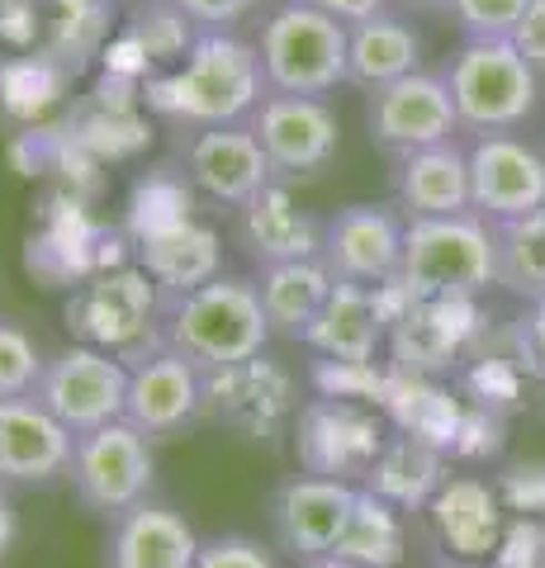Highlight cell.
<instances>
[{"label": "cell", "mask_w": 545, "mask_h": 568, "mask_svg": "<svg viewBox=\"0 0 545 568\" xmlns=\"http://www.w3.org/2000/svg\"><path fill=\"white\" fill-rule=\"evenodd\" d=\"M204 407V375L185 355L157 342V351L129 365V422L143 436H171L190 426Z\"/></svg>", "instance_id": "obj_17"}, {"label": "cell", "mask_w": 545, "mask_h": 568, "mask_svg": "<svg viewBox=\"0 0 545 568\" xmlns=\"http://www.w3.org/2000/svg\"><path fill=\"white\" fill-rule=\"evenodd\" d=\"M503 507L517 511V517H541L545 521V459H526V465H513L498 478Z\"/></svg>", "instance_id": "obj_34"}, {"label": "cell", "mask_w": 545, "mask_h": 568, "mask_svg": "<svg viewBox=\"0 0 545 568\" xmlns=\"http://www.w3.org/2000/svg\"><path fill=\"white\" fill-rule=\"evenodd\" d=\"M384 446H390L384 422L351 398H319L299 417V459H304L309 474L356 484V478H371Z\"/></svg>", "instance_id": "obj_13"}, {"label": "cell", "mask_w": 545, "mask_h": 568, "mask_svg": "<svg viewBox=\"0 0 545 568\" xmlns=\"http://www.w3.org/2000/svg\"><path fill=\"white\" fill-rule=\"evenodd\" d=\"M532 0H455L451 20L465 39H513Z\"/></svg>", "instance_id": "obj_32"}, {"label": "cell", "mask_w": 545, "mask_h": 568, "mask_svg": "<svg viewBox=\"0 0 545 568\" xmlns=\"http://www.w3.org/2000/svg\"><path fill=\"white\" fill-rule=\"evenodd\" d=\"M398 284L408 298H480L498 284L494 223L480 213L408 219Z\"/></svg>", "instance_id": "obj_3"}, {"label": "cell", "mask_w": 545, "mask_h": 568, "mask_svg": "<svg viewBox=\"0 0 545 568\" xmlns=\"http://www.w3.org/2000/svg\"><path fill=\"white\" fill-rule=\"evenodd\" d=\"M275 336L261 290L242 275H214L195 290L166 294L157 342L185 355L200 375H228L252 365Z\"/></svg>", "instance_id": "obj_2"}, {"label": "cell", "mask_w": 545, "mask_h": 568, "mask_svg": "<svg viewBox=\"0 0 545 568\" xmlns=\"http://www.w3.org/2000/svg\"><path fill=\"white\" fill-rule=\"evenodd\" d=\"M513 43H517L522 58L541 71V81H545V0H532V6H526L522 24L513 33Z\"/></svg>", "instance_id": "obj_38"}, {"label": "cell", "mask_w": 545, "mask_h": 568, "mask_svg": "<svg viewBox=\"0 0 545 568\" xmlns=\"http://www.w3.org/2000/svg\"><path fill=\"white\" fill-rule=\"evenodd\" d=\"M361 503V484L327 474H299L285 478L271 493V536L280 549H290L299 564L337 555L351 517Z\"/></svg>", "instance_id": "obj_8"}, {"label": "cell", "mask_w": 545, "mask_h": 568, "mask_svg": "<svg viewBox=\"0 0 545 568\" xmlns=\"http://www.w3.org/2000/svg\"><path fill=\"white\" fill-rule=\"evenodd\" d=\"M304 568H361V564H351V559H342V555H323V559H309Z\"/></svg>", "instance_id": "obj_42"}, {"label": "cell", "mask_w": 545, "mask_h": 568, "mask_svg": "<svg viewBox=\"0 0 545 568\" xmlns=\"http://www.w3.org/2000/svg\"><path fill=\"white\" fill-rule=\"evenodd\" d=\"M48 365V355L39 351V342L10 317H0V398H24L33 394Z\"/></svg>", "instance_id": "obj_30"}, {"label": "cell", "mask_w": 545, "mask_h": 568, "mask_svg": "<svg viewBox=\"0 0 545 568\" xmlns=\"http://www.w3.org/2000/svg\"><path fill=\"white\" fill-rule=\"evenodd\" d=\"M200 536L162 503L119 511L104 536V568H195Z\"/></svg>", "instance_id": "obj_19"}, {"label": "cell", "mask_w": 545, "mask_h": 568, "mask_svg": "<svg viewBox=\"0 0 545 568\" xmlns=\"http://www.w3.org/2000/svg\"><path fill=\"white\" fill-rule=\"evenodd\" d=\"M498 246V284L507 294L541 304L545 298V204L522 213V219L494 223Z\"/></svg>", "instance_id": "obj_27"}, {"label": "cell", "mask_w": 545, "mask_h": 568, "mask_svg": "<svg viewBox=\"0 0 545 568\" xmlns=\"http://www.w3.org/2000/svg\"><path fill=\"white\" fill-rule=\"evenodd\" d=\"M346 48L351 24L332 20L309 0H285L261 24L256 58L266 71L271 95H327L346 85Z\"/></svg>", "instance_id": "obj_5"}, {"label": "cell", "mask_w": 545, "mask_h": 568, "mask_svg": "<svg viewBox=\"0 0 545 568\" xmlns=\"http://www.w3.org/2000/svg\"><path fill=\"white\" fill-rule=\"evenodd\" d=\"M143 265L152 280H162L171 294L181 290H195V284L223 275L219 271V242L214 233L204 227H190V223H175L166 233H157L143 242Z\"/></svg>", "instance_id": "obj_26"}, {"label": "cell", "mask_w": 545, "mask_h": 568, "mask_svg": "<svg viewBox=\"0 0 545 568\" xmlns=\"http://www.w3.org/2000/svg\"><path fill=\"white\" fill-rule=\"evenodd\" d=\"M480 336V298H408L390 323V361L394 375L436 379L465 361Z\"/></svg>", "instance_id": "obj_10"}, {"label": "cell", "mask_w": 545, "mask_h": 568, "mask_svg": "<svg viewBox=\"0 0 545 568\" xmlns=\"http://www.w3.org/2000/svg\"><path fill=\"white\" fill-rule=\"evenodd\" d=\"M470 194L488 223L522 219L545 204V152L517 133H480L470 142Z\"/></svg>", "instance_id": "obj_14"}, {"label": "cell", "mask_w": 545, "mask_h": 568, "mask_svg": "<svg viewBox=\"0 0 545 568\" xmlns=\"http://www.w3.org/2000/svg\"><path fill=\"white\" fill-rule=\"evenodd\" d=\"M248 213V246L261 265H275V261H304V256H319L323 252V223L304 219L285 190L271 185L256 204L242 209Z\"/></svg>", "instance_id": "obj_25"}, {"label": "cell", "mask_w": 545, "mask_h": 568, "mask_svg": "<svg viewBox=\"0 0 545 568\" xmlns=\"http://www.w3.org/2000/svg\"><path fill=\"white\" fill-rule=\"evenodd\" d=\"M390 342V313L380 290L337 284L304 332V346L332 365H375V351Z\"/></svg>", "instance_id": "obj_18"}, {"label": "cell", "mask_w": 545, "mask_h": 568, "mask_svg": "<svg viewBox=\"0 0 545 568\" xmlns=\"http://www.w3.org/2000/svg\"><path fill=\"white\" fill-rule=\"evenodd\" d=\"M152 436H143L129 417L104 422L95 432L72 436V465H67V484H72L77 503L95 517L114 521L119 511L148 503L152 488Z\"/></svg>", "instance_id": "obj_6"}, {"label": "cell", "mask_w": 545, "mask_h": 568, "mask_svg": "<svg viewBox=\"0 0 545 568\" xmlns=\"http://www.w3.org/2000/svg\"><path fill=\"white\" fill-rule=\"evenodd\" d=\"M432 521H436V536H442L455 555L465 559H480V555H494L498 540H503V493L488 488L484 478H446V488L432 497Z\"/></svg>", "instance_id": "obj_22"}, {"label": "cell", "mask_w": 545, "mask_h": 568, "mask_svg": "<svg viewBox=\"0 0 545 568\" xmlns=\"http://www.w3.org/2000/svg\"><path fill=\"white\" fill-rule=\"evenodd\" d=\"M337 555L361 564V568H394L403 559V517L394 503H384L380 493L361 488L356 517H351Z\"/></svg>", "instance_id": "obj_29"}, {"label": "cell", "mask_w": 545, "mask_h": 568, "mask_svg": "<svg viewBox=\"0 0 545 568\" xmlns=\"http://www.w3.org/2000/svg\"><path fill=\"white\" fill-rule=\"evenodd\" d=\"M513 361L532 379L545 384V298L541 304H526V313L513 323Z\"/></svg>", "instance_id": "obj_36"}, {"label": "cell", "mask_w": 545, "mask_h": 568, "mask_svg": "<svg viewBox=\"0 0 545 568\" xmlns=\"http://www.w3.org/2000/svg\"><path fill=\"white\" fill-rule=\"evenodd\" d=\"M14 536H20V517H14V503H10V488L0 484V559L10 555Z\"/></svg>", "instance_id": "obj_40"}, {"label": "cell", "mask_w": 545, "mask_h": 568, "mask_svg": "<svg viewBox=\"0 0 545 568\" xmlns=\"http://www.w3.org/2000/svg\"><path fill=\"white\" fill-rule=\"evenodd\" d=\"M77 317H81V332L91 336V346L100 342L104 332V317H114V346L129 342L148 327L152 317V290L138 275H114V280H95L91 290L77 298Z\"/></svg>", "instance_id": "obj_28"}, {"label": "cell", "mask_w": 545, "mask_h": 568, "mask_svg": "<svg viewBox=\"0 0 545 568\" xmlns=\"http://www.w3.org/2000/svg\"><path fill=\"white\" fill-rule=\"evenodd\" d=\"M67 465H72V432L33 394L0 398V484L48 488L67 478Z\"/></svg>", "instance_id": "obj_16"}, {"label": "cell", "mask_w": 545, "mask_h": 568, "mask_svg": "<svg viewBox=\"0 0 545 568\" xmlns=\"http://www.w3.org/2000/svg\"><path fill=\"white\" fill-rule=\"evenodd\" d=\"M398 6L422 10V14H451V6H455V0H398Z\"/></svg>", "instance_id": "obj_41"}, {"label": "cell", "mask_w": 545, "mask_h": 568, "mask_svg": "<svg viewBox=\"0 0 545 568\" xmlns=\"http://www.w3.org/2000/svg\"><path fill=\"white\" fill-rule=\"evenodd\" d=\"M252 133L261 138L275 181H294V175H313L337 156V114L323 95H266L248 119Z\"/></svg>", "instance_id": "obj_15"}, {"label": "cell", "mask_w": 545, "mask_h": 568, "mask_svg": "<svg viewBox=\"0 0 545 568\" xmlns=\"http://www.w3.org/2000/svg\"><path fill=\"white\" fill-rule=\"evenodd\" d=\"M266 71H261L256 43L228 33H195L185 62L166 77L148 81V104L162 119L181 123L185 133L195 129H228L248 123L256 104L266 100Z\"/></svg>", "instance_id": "obj_1"}, {"label": "cell", "mask_w": 545, "mask_h": 568, "mask_svg": "<svg viewBox=\"0 0 545 568\" xmlns=\"http://www.w3.org/2000/svg\"><path fill=\"white\" fill-rule=\"evenodd\" d=\"M436 568H480V564H465V559H446V564H436Z\"/></svg>", "instance_id": "obj_43"}, {"label": "cell", "mask_w": 545, "mask_h": 568, "mask_svg": "<svg viewBox=\"0 0 545 568\" xmlns=\"http://www.w3.org/2000/svg\"><path fill=\"white\" fill-rule=\"evenodd\" d=\"M422 71V39L408 20H398L394 10L375 14V20L351 24V48H346V85L356 91H380L403 77Z\"/></svg>", "instance_id": "obj_21"}, {"label": "cell", "mask_w": 545, "mask_h": 568, "mask_svg": "<svg viewBox=\"0 0 545 568\" xmlns=\"http://www.w3.org/2000/svg\"><path fill=\"white\" fill-rule=\"evenodd\" d=\"M446 85L465 133H517L541 104V71L513 39H465L446 67Z\"/></svg>", "instance_id": "obj_4"}, {"label": "cell", "mask_w": 545, "mask_h": 568, "mask_svg": "<svg viewBox=\"0 0 545 568\" xmlns=\"http://www.w3.org/2000/svg\"><path fill=\"white\" fill-rule=\"evenodd\" d=\"M394 200L403 219H451V213H474L470 194V148L465 142H436L398 156Z\"/></svg>", "instance_id": "obj_20"}, {"label": "cell", "mask_w": 545, "mask_h": 568, "mask_svg": "<svg viewBox=\"0 0 545 568\" xmlns=\"http://www.w3.org/2000/svg\"><path fill=\"white\" fill-rule=\"evenodd\" d=\"M309 6L327 10L332 20H342V24H361V20H375V14L390 10V0H309Z\"/></svg>", "instance_id": "obj_39"}, {"label": "cell", "mask_w": 545, "mask_h": 568, "mask_svg": "<svg viewBox=\"0 0 545 568\" xmlns=\"http://www.w3.org/2000/svg\"><path fill=\"white\" fill-rule=\"evenodd\" d=\"M522 379H532L526 369L513 361V355H480V361L470 365V398L474 407H484V413H503V407H513L522 398Z\"/></svg>", "instance_id": "obj_31"}, {"label": "cell", "mask_w": 545, "mask_h": 568, "mask_svg": "<svg viewBox=\"0 0 545 568\" xmlns=\"http://www.w3.org/2000/svg\"><path fill=\"white\" fill-rule=\"evenodd\" d=\"M185 175L204 200L223 209H248L275 185V166L252 123L228 129H195L185 138Z\"/></svg>", "instance_id": "obj_12"}, {"label": "cell", "mask_w": 545, "mask_h": 568, "mask_svg": "<svg viewBox=\"0 0 545 568\" xmlns=\"http://www.w3.org/2000/svg\"><path fill=\"white\" fill-rule=\"evenodd\" d=\"M256 0H171V10L185 24H195V33H228L242 14H252Z\"/></svg>", "instance_id": "obj_37"}, {"label": "cell", "mask_w": 545, "mask_h": 568, "mask_svg": "<svg viewBox=\"0 0 545 568\" xmlns=\"http://www.w3.org/2000/svg\"><path fill=\"white\" fill-rule=\"evenodd\" d=\"M256 290H261V304H266V317H271L275 336H294V342H304L309 323L327 304V294L337 290V280H332L323 256H304V261L261 265Z\"/></svg>", "instance_id": "obj_23"}, {"label": "cell", "mask_w": 545, "mask_h": 568, "mask_svg": "<svg viewBox=\"0 0 545 568\" xmlns=\"http://www.w3.org/2000/svg\"><path fill=\"white\" fill-rule=\"evenodd\" d=\"M365 488L380 493L384 503H394L398 511L432 507V497L446 488V450L398 432V436H390V446H384V455L375 459Z\"/></svg>", "instance_id": "obj_24"}, {"label": "cell", "mask_w": 545, "mask_h": 568, "mask_svg": "<svg viewBox=\"0 0 545 568\" xmlns=\"http://www.w3.org/2000/svg\"><path fill=\"white\" fill-rule=\"evenodd\" d=\"M365 129L384 152L408 156L436 142H451L461 133V114H455L446 71H413L394 85H380L365 100Z\"/></svg>", "instance_id": "obj_9"}, {"label": "cell", "mask_w": 545, "mask_h": 568, "mask_svg": "<svg viewBox=\"0 0 545 568\" xmlns=\"http://www.w3.org/2000/svg\"><path fill=\"white\" fill-rule=\"evenodd\" d=\"M403 233L408 219L380 204H346L323 223V265L337 284L380 290L394 284L403 271Z\"/></svg>", "instance_id": "obj_11"}, {"label": "cell", "mask_w": 545, "mask_h": 568, "mask_svg": "<svg viewBox=\"0 0 545 568\" xmlns=\"http://www.w3.org/2000/svg\"><path fill=\"white\" fill-rule=\"evenodd\" d=\"M39 398L67 432H95L104 422H119L129 413V365L124 355L104 351V346H67L58 355H48L39 384Z\"/></svg>", "instance_id": "obj_7"}, {"label": "cell", "mask_w": 545, "mask_h": 568, "mask_svg": "<svg viewBox=\"0 0 545 568\" xmlns=\"http://www.w3.org/2000/svg\"><path fill=\"white\" fill-rule=\"evenodd\" d=\"M195 568H275V559L261 549V540L228 530V536H209L200 545Z\"/></svg>", "instance_id": "obj_35"}, {"label": "cell", "mask_w": 545, "mask_h": 568, "mask_svg": "<svg viewBox=\"0 0 545 568\" xmlns=\"http://www.w3.org/2000/svg\"><path fill=\"white\" fill-rule=\"evenodd\" d=\"M498 568H545V521L541 517H513L494 549Z\"/></svg>", "instance_id": "obj_33"}]
</instances>
